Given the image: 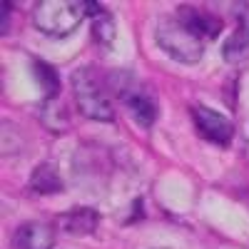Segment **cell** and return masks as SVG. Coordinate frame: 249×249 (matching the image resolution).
<instances>
[{
    "mask_svg": "<svg viewBox=\"0 0 249 249\" xmlns=\"http://www.w3.org/2000/svg\"><path fill=\"white\" fill-rule=\"evenodd\" d=\"M85 18V3H72V0H43L33 8V25L48 37L72 35Z\"/></svg>",
    "mask_w": 249,
    "mask_h": 249,
    "instance_id": "obj_1",
    "label": "cell"
},
{
    "mask_svg": "<svg viewBox=\"0 0 249 249\" xmlns=\"http://www.w3.org/2000/svg\"><path fill=\"white\" fill-rule=\"evenodd\" d=\"M72 90H75V100L80 112L97 120V122H112L115 120V107L112 100L105 90V82L100 80V75L92 68H80L72 72Z\"/></svg>",
    "mask_w": 249,
    "mask_h": 249,
    "instance_id": "obj_2",
    "label": "cell"
},
{
    "mask_svg": "<svg viewBox=\"0 0 249 249\" xmlns=\"http://www.w3.org/2000/svg\"><path fill=\"white\" fill-rule=\"evenodd\" d=\"M155 37L157 45L172 60L184 62V65H195L204 55V43L192 30H187V25H182L177 18H162L157 23Z\"/></svg>",
    "mask_w": 249,
    "mask_h": 249,
    "instance_id": "obj_3",
    "label": "cell"
},
{
    "mask_svg": "<svg viewBox=\"0 0 249 249\" xmlns=\"http://www.w3.org/2000/svg\"><path fill=\"white\" fill-rule=\"evenodd\" d=\"M192 120H195L197 132L204 140L219 144V147H227V144L232 142V137H234V124L227 120L224 115H219V112H214L210 107H204V105H195L192 107Z\"/></svg>",
    "mask_w": 249,
    "mask_h": 249,
    "instance_id": "obj_4",
    "label": "cell"
},
{
    "mask_svg": "<svg viewBox=\"0 0 249 249\" xmlns=\"http://www.w3.org/2000/svg\"><path fill=\"white\" fill-rule=\"evenodd\" d=\"M13 249H53L55 230L45 222H23L10 237Z\"/></svg>",
    "mask_w": 249,
    "mask_h": 249,
    "instance_id": "obj_5",
    "label": "cell"
},
{
    "mask_svg": "<svg viewBox=\"0 0 249 249\" xmlns=\"http://www.w3.org/2000/svg\"><path fill=\"white\" fill-rule=\"evenodd\" d=\"M177 20L182 25H187V30H192L202 43H207V40H214L222 30V20L212 13L207 10H197L192 5H182L177 8Z\"/></svg>",
    "mask_w": 249,
    "mask_h": 249,
    "instance_id": "obj_6",
    "label": "cell"
},
{
    "mask_svg": "<svg viewBox=\"0 0 249 249\" xmlns=\"http://www.w3.org/2000/svg\"><path fill=\"white\" fill-rule=\"evenodd\" d=\"M97 224H100V214L92 207H77V210H70L57 217L60 232L70 237H88L97 230Z\"/></svg>",
    "mask_w": 249,
    "mask_h": 249,
    "instance_id": "obj_7",
    "label": "cell"
},
{
    "mask_svg": "<svg viewBox=\"0 0 249 249\" xmlns=\"http://www.w3.org/2000/svg\"><path fill=\"white\" fill-rule=\"evenodd\" d=\"M237 18H239V23H237L234 33L222 45V55L227 62H244L249 57V13L237 10Z\"/></svg>",
    "mask_w": 249,
    "mask_h": 249,
    "instance_id": "obj_8",
    "label": "cell"
},
{
    "mask_svg": "<svg viewBox=\"0 0 249 249\" xmlns=\"http://www.w3.org/2000/svg\"><path fill=\"white\" fill-rule=\"evenodd\" d=\"M122 102H124V107L130 110L132 120L140 124V127H152V122L157 120V105L147 92H142V90L122 92Z\"/></svg>",
    "mask_w": 249,
    "mask_h": 249,
    "instance_id": "obj_9",
    "label": "cell"
},
{
    "mask_svg": "<svg viewBox=\"0 0 249 249\" xmlns=\"http://www.w3.org/2000/svg\"><path fill=\"white\" fill-rule=\"evenodd\" d=\"M30 190L35 195H55L62 192V179L53 164H37L30 177Z\"/></svg>",
    "mask_w": 249,
    "mask_h": 249,
    "instance_id": "obj_10",
    "label": "cell"
},
{
    "mask_svg": "<svg viewBox=\"0 0 249 249\" xmlns=\"http://www.w3.org/2000/svg\"><path fill=\"white\" fill-rule=\"evenodd\" d=\"M92 33H95V40H100L102 45H110L115 40V23L110 13L102 10L100 15H95V23H92Z\"/></svg>",
    "mask_w": 249,
    "mask_h": 249,
    "instance_id": "obj_11",
    "label": "cell"
},
{
    "mask_svg": "<svg viewBox=\"0 0 249 249\" xmlns=\"http://www.w3.org/2000/svg\"><path fill=\"white\" fill-rule=\"evenodd\" d=\"M35 72H37L40 82L45 85V95H48V97H53V95L60 90V82H57L55 70H53L50 65H45V62H35Z\"/></svg>",
    "mask_w": 249,
    "mask_h": 249,
    "instance_id": "obj_12",
    "label": "cell"
}]
</instances>
